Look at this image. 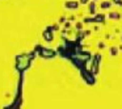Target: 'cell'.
<instances>
[{
    "instance_id": "obj_1",
    "label": "cell",
    "mask_w": 122,
    "mask_h": 109,
    "mask_svg": "<svg viewBox=\"0 0 122 109\" xmlns=\"http://www.w3.org/2000/svg\"><path fill=\"white\" fill-rule=\"evenodd\" d=\"M109 17H110V19H114V20H118L119 19V13H117V12H110Z\"/></svg>"
},
{
    "instance_id": "obj_2",
    "label": "cell",
    "mask_w": 122,
    "mask_h": 109,
    "mask_svg": "<svg viewBox=\"0 0 122 109\" xmlns=\"http://www.w3.org/2000/svg\"><path fill=\"white\" fill-rule=\"evenodd\" d=\"M112 5V3H110V1H104V3L102 4H101V7H102V8H109V7H110Z\"/></svg>"
},
{
    "instance_id": "obj_3",
    "label": "cell",
    "mask_w": 122,
    "mask_h": 109,
    "mask_svg": "<svg viewBox=\"0 0 122 109\" xmlns=\"http://www.w3.org/2000/svg\"><path fill=\"white\" fill-rule=\"evenodd\" d=\"M117 53H118L117 47H110V54H112V55H117Z\"/></svg>"
},
{
    "instance_id": "obj_4",
    "label": "cell",
    "mask_w": 122,
    "mask_h": 109,
    "mask_svg": "<svg viewBox=\"0 0 122 109\" xmlns=\"http://www.w3.org/2000/svg\"><path fill=\"white\" fill-rule=\"evenodd\" d=\"M96 17H97V19H95L96 21H104V17L105 16H104V15H97Z\"/></svg>"
},
{
    "instance_id": "obj_5",
    "label": "cell",
    "mask_w": 122,
    "mask_h": 109,
    "mask_svg": "<svg viewBox=\"0 0 122 109\" xmlns=\"http://www.w3.org/2000/svg\"><path fill=\"white\" fill-rule=\"evenodd\" d=\"M89 11H91V12H95V4H93V3L89 5Z\"/></svg>"
},
{
    "instance_id": "obj_6",
    "label": "cell",
    "mask_w": 122,
    "mask_h": 109,
    "mask_svg": "<svg viewBox=\"0 0 122 109\" xmlns=\"http://www.w3.org/2000/svg\"><path fill=\"white\" fill-rule=\"evenodd\" d=\"M88 0H81V3H87Z\"/></svg>"
}]
</instances>
